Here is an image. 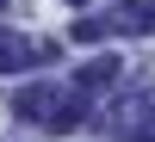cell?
Listing matches in <instances>:
<instances>
[{
    "mask_svg": "<svg viewBox=\"0 0 155 142\" xmlns=\"http://www.w3.org/2000/svg\"><path fill=\"white\" fill-rule=\"evenodd\" d=\"M12 111H19L25 124H44V130H74V124L87 118V105H81V93H56V87H19V93H12Z\"/></svg>",
    "mask_w": 155,
    "mask_h": 142,
    "instance_id": "cell-1",
    "label": "cell"
},
{
    "mask_svg": "<svg viewBox=\"0 0 155 142\" xmlns=\"http://www.w3.org/2000/svg\"><path fill=\"white\" fill-rule=\"evenodd\" d=\"M106 80H118V62H112V56H99V62H87V68L74 74V87H81V93H87V87H106Z\"/></svg>",
    "mask_w": 155,
    "mask_h": 142,
    "instance_id": "cell-4",
    "label": "cell"
},
{
    "mask_svg": "<svg viewBox=\"0 0 155 142\" xmlns=\"http://www.w3.org/2000/svg\"><path fill=\"white\" fill-rule=\"evenodd\" d=\"M0 6H6V0H0Z\"/></svg>",
    "mask_w": 155,
    "mask_h": 142,
    "instance_id": "cell-7",
    "label": "cell"
},
{
    "mask_svg": "<svg viewBox=\"0 0 155 142\" xmlns=\"http://www.w3.org/2000/svg\"><path fill=\"white\" fill-rule=\"evenodd\" d=\"M118 142H155V130H137V136H118Z\"/></svg>",
    "mask_w": 155,
    "mask_h": 142,
    "instance_id": "cell-6",
    "label": "cell"
},
{
    "mask_svg": "<svg viewBox=\"0 0 155 142\" xmlns=\"http://www.w3.org/2000/svg\"><path fill=\"white\" fill-rule=\"evenodd\" d=\"M118 118H130L137 130H143V124H155V93H137V99H124V105H118Z\"/></svg>",
    "mask_w": 155,
    "mask_h": 142,
    "instance_id": "cell-5",
    "label": "cell"
},
{
    "mask_svg": "<svg viewBox=\"0 0 155 142\" xmlns=\"http://www.w3.org/2000/svg\"><path fill=\"white\" fill-rule=\"evenodd\" d=\"M50 56H56L50 43H31V37H19V31L0 25V74H25V68H37V62H50Z\"/></svg>",
    "mask_w": 155,
    "mask_h": 142,
    "instance_id": "cell-3",
    "label": "cell"
},
{
    "mask_svg": "<svg viewBox=\"0 0 155 142\" xmlns=\"http://www.w3.org/2000/svg\"><path fill=\"white\" fill-rule=\"evenodd\" d=\"M155 25V0H124V6H112L106 19H74V43H99V37H130V31H149Z\"/></svg>",
    "mask_w": 155,
    "mask_h": 142,
    "instance_id": "cell-2",
    "label": "cell"
}]
</instances>
